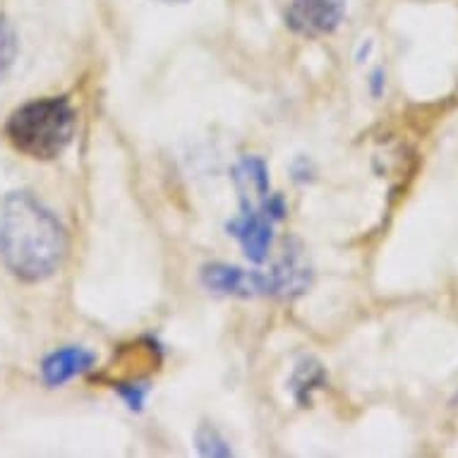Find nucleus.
I'll use <instances>...</instances> for the list:
<instances>
[{
	"mask_svg": "<svg viewBox=\"0 0 458 458\" xmlns=\"http://www.w3.org/2000/svg\"><path fill=\"white\" fill-rule=\"evenodd\" d=\"M68 252L61 221L30 192L0 197V262L27 284L53 276Z\"/></svg>",
	"mask_w": 458,
	"mask_h": 458,
	"instance_id": "nucleus-1",
	"label": "nucleus"
},
{
	"mask_svg": "<svg viewBox=\"0 0 458 458\" xmlns=\"http://www.w3.org/2000/svg\"><path fill=\"white\" fill-rule=\"evenodd\" d=\"M75 128L77 113L68 98H34L13 111L5 123V137L24 157L48 161L65 151Z\"/></svg>",
	"mask_w": 458,
	"mask_h": 458,
	"instance_id": "nucleus-2",
	"label": "nucleus"
},
{
	"mask_svg": "<svg viewBox=\"0 0 458 458\" xmlns=\"http://www.w3.org/2000/svg\"><path fill=\"white\" fill-rule=\"evenodd\" d=\"M204 285L224 295H285L305 285V269L295 262H284L269 274L245 271L228 264H211L202 274Z\"/></svg>",
	"mask_w": 458,
	"mask_h": 458,
	"instance_id": "nucleus-3",
	"label": "nucleus"
},
{
	"mask_svg": "<svg viewBox=\"0 0 458 458\" xmlns=\"http://www.w3.org/2000/svg\"><path fill=\"white\" fill-rule=\"evenodd\" d=\"M284 216V204L269 197L259 207H242V214L228 224V233L241 242L252 262H262L271 245V224Z\"/></svg>",
	"mask_w": 458,
	"mask_h": 458,
	"instance_id": "nucleus-4",
	"label": "nucleus"
},
{
	"mask_svg": "<svg viewBox=\"0 0 458 458\" xmlns=\"http://www.w3.org/2000/svg\"><path fill=\"white\" fill-rule=\"evenodd\" d=\"M346 15V0H288V27L302 37H324Z\"/></svg>",
	"mask_w": 458,
	"mask_h": 458,
	"instance_id": "nucleus-5",
	"label": "nucleus"
},
{
	"mask_svg": "<svg viewBox=\"0 0 458 458\" xmlns=\"http://www.w3.org/2000/svg\"><path fill=\"white\" fill-rule=\"evenodd\" d=\"M91 362H94V355L89 351L70 346L48 355L41 365V375H44V382L48 386H61V384L70 382L72 377L87 372Z\"/></svg>",
	"mask_w": 458,
	"mask_h": 458,
	"instance_id": "nucleus-6",
	"label": "nucleus"
},
{
	"mask_svg": "<svg viewBox=\"0 0 458 458\" xmlns=\"http://www.w3.org/2000/svg\"><path fill=\"white\" fill-rule=\"evenodd\" d=\"M17 58V34L8 20L0 17V82L8 77Z\"/></svg>",
	"mask_w": 458,
	"mask_h": 458,
	"instance_id": "nucleus-7",
	"label": "nucleus"
},
{
	"mask_svg": "<svg viewBox=\"0 0 458 458\" xmlns=\"http://www.w3.org/2000/svg\"><path fill=\"white\" fill-rule=\"evenodd\" d=\"M197 442H199V449H202V454H207V456H228V454H231V449L225 446L224 439L209 428H202L197 432Z\"/></svg>",
	"mask_w": 458,
	"mask_h": 458,
	"instance_id": "nucleus-8",
	"label": "nucleus"
},
{
	"mask_svg": "<svg viewBox=\"0 0 458 458\" xmlns=\"http://www.w3.org/2000/svg\"><path fill=\"white\" fill-rule=\"evenodd\" d=\"M161 3H188V0H161Z\"/></svg>",
	"mask_w": 458,
	"mask_h": 458,
	"instance_id": "nucleus-9",
	"label": "nucleus"
}]
</instances>
